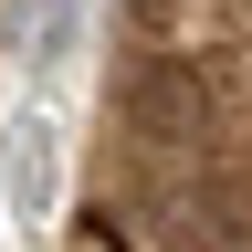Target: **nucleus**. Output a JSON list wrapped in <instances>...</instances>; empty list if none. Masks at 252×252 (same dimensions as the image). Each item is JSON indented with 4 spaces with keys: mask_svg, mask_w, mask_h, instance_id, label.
<instances>
[{
    "mask_svg": "<svg viewBox=\"0 0 252 252\" xmlns=\"http://www.w3.org/2000/svg\"><path fill=\"white\" fill-rule=\"evenodd\" d=\"M42 210H53V137L32 126V137L11 147V220H21V231H42Z\"/></svg>",
    "mask_w": 252,
    "mask_h": 252,
    "instance_id": "nucleus-1",
    "label": "nucleus"
}]
</instances>
